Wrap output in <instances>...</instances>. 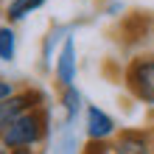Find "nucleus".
I'll list each match as a JSON object with an SVG mask.
<instances>
[{"instance_id":"obj_1","label":"nucleus","mask_w":154,"mask_h":154,"mask_svg":"<svg viewBox=\"0 0 154 154\" xmlns=\"http://www.w3.org/2000/svg\"><path fill=\"white\" fill-rule=\"evenodd\" d=\"M51 137V112L48 104L28 109L25 115H20L8 129L0 134V146L8 151H20V149H34L39 151V146Z\"/></svg>"},{"instance_id":"obj_2","label":"nucleus","mask_w":154,"mask_h":154,"mask_svg":"<svg viewBox=\"0 0 154 154\" xmlns=\"http://www.w3.org/2000/svg\"><path fill=\"white\" fill-rule=\"evenodd\" d=\"M123 87L134 101L154 106V53H137L126 62Z\"/></svg>"},{"instance_id":"obj_3","label":"nucleus","mask_w":154,"mask_h":154,"mask_svg":"<svg viewBox=\"0 0 154 154\" xmlns=\"http://www.w3.org/2000/svg\"><path fill=\"white\" fill-rule=\"evenodd\" d=\"M37 106H45V95L37 87H20L11 98H6V101L0 104V134H3L20 115H25L28 109H37Z\"/></svg>"},{"instance_id":"obj_4","label":"nucleus","mask_w":154,"mask_h":154,"mask_svg":"<svg viewBox=\"0 0 154 154\" xmlns=\"http://www.w3.org/2000/svg\"><path fill=\"white\" fill-rule=\"evenodd\" d=\"M118 132L121 129H118L115 118L109 112H104L101 106H95V104L84 106V134H87V140H93V143H112Z\"/></svg>"},{"instance_id":"obj_5","label":"nucleus","mask_w":154,"mask_h":154,"mask_svg":"<svg viewBox=\"0 0 154 154\" xmlns=\"http://www.w3.org/2000/svg\"><path fill=\"white\" fill-rule=\"evenodd\" d=\"M112 154H154V132L143 126H126L115 134Z\"/></svg>"},{"instance_id":"obj_6","label":"nucleus","mask_w":154,"mask_h":154,"mask_svg":"<svg viewBox=\"0 0 154 154\" xmlns=\"http://www.w3.org/2000/svg\"><path fill=\"white\" fill-rule=\"evenodd\" d=\"M53 76H56L59 90L76 84V76H79V56H76V39H73V37H65L62 48L56 51V59H53Z\"/></svg>"},{"instance_id":"obj_7","label":"nucleus","mask_w":154,"mask_h":154,"mask_svg":"<svg viewBox=\"0 0 154 154\" xmlns=\"http://www.w3.org/2000/svg\"><path fill=\"white\" fill-rule=\"evenodd\" d=\"M59 104H62V109H65V123H73L79 112L84 109V98H81L79 93V87H62L59 90Z\"/></svg>"},{"instance_id":"obj_8","label":"nucleus","mask_w":154,"mask_h":154,"mask_svg":"<svg viewBox=\"0 0 154 154\" xmlns=\"http://www.w3.org/2000/svg\"><path fill=\"white\" fill-rule=\"evenodd\" d=\"M42 3L45 0H11V3L6 6V20L14 25V23L25 20L28 14H34L37 8H42Z\"/></svg>"},{"instance_id":"obj_9","label":"nucleus","mask_w":154,"mask_h":154,"mask_svg":"<svg viewBox=\"0 0 154 154\" xmlns=\"http://www.w3.org/2000/svg\"><path fill=\"white\" fill-rule=\"evenodd\" d=\"M17 59V31L11 23L0 25V62H14Z\"/></svg>"},{"instance_id":"obj_10","label":"nucleus","mask_w":154,"mask_h":154,"mask_svg":"<svg viewBox=\"0 0 154 154\" xmlns=\"http://www.w3.org/2000/svg\"><path fill=\"white\" fill-rule=\"evenodd\" d=\"M65 126H67V129L59 134V140H56V146H53V151H51V154H81L76 132L70 129V123H65Z\"/></svg>"},{"instance_id":"obj_11","label":"nucleus","mask_w":154,"mask_h":154,"mask_svg":"<svg viewBox=\"0 0 154 154\" xmlns=\"http://www.w3.org/2000/svg\"><path fill=\"white\" fill-rule=\"evenodd\" d=\"M81 154H112V143H93V140H87V146L81 149Z\"/></svg>"},{"instance_id":"obj_12","label":"nucleus","mask_w":154,"mask_h":154,"mask_svg":"<svg viewBox=\"0 0 154 154\" xmlns=\"http://www.w3.org/2000/svg\"><path fill=\"white\" fill-rule=\"evenodd\" d=\"M17 90H20V87H17L14 81H8V79H3V76H0V104H3L6 98H11Z\"/></svg>"},{"instance_id":"obj_13","label":"nucleus","mask_w":154,"mask_h":154,"mask_svg":"<svg viewBox=\"0 0 154 154\" xmlns=\"http://www.w3.org/2000/svg\"><path fill=\"white\" fill-rule=\"evenodd\" d=\"M0 154H39V151H34V149H20V151H8V149H3V146H0Z\"/></svg>"},{"instance_id":"obj_14","label":"nucleus","mask_w":154,"mask_h":154,"mask_svg":"<svg viewBox=\"0 0 154 154\" xmlns=\"http://www.w3.org/2000/svg\"><path fill=\"white\" fill-rule=\"evenodd\" d=\"M151 132H154V129H151Z\"/></svg>"}]
</instances>
